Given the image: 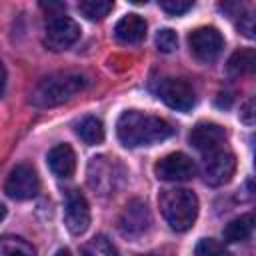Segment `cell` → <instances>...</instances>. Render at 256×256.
Listing matches in <instances>:
<instances>
[{"mask_svg":"<svg viewBox=\"0 0 256 256\" xmlns=\"http://www.w3.org/2000/svg\"><path fill=\"white\" fill-rule=\"evenodd\" d=\"M116 134L120 144H124L126 148H136L152 146L170 138L174 134V128L160 116L140 110H126L116 122Z\"/></svg>","mask_w":256,"mask_h":256,"instance_id":"cell-1","label":"cell"},{"mask_svg":"<svg viewBox=\"0 0 256 256\" xmlns=\"http://www.w3.org/2000/svg\"><path fill=\"white\" fill-rule=\"evenodd\" d=\"M88 86V80L80 72H58L44 78L30 94V102L36 108H54L72 100Z\"/></svg>","mask_w":256,"mask_h":256,"instance_id":"cell-2","label":"cell"},{"mask_svg":"<svg viewBox=\"0 0 256 256\" xmlns=\"http://www.w3.org/2000/svg\"><path fill=\"white\" fill-rule=\"evenodd\" d=\"M158 206L168 226L176 232L190 230L198 218V198L188 188L162 190L158 196Z\"/></svg>","mask_w":256,"mask_h":256,"instance_id":"cell-3","label":"cell"},{"mask_svg":"<svg viewBox=\"0 0 256 256\" xmlns=\"http://www.w3.org/2000/svg\"><path fill=\"white\" fill-rule=\"evenodd\" d=\"M88 186L102 194V196H108V194H114L122 180H124V168L122 164L116 160V158H110V156H94L90 162H88Z\"/></svg>","mask_w":256,"mask_h":256,"instance_id":"cell-4","label":"cell"},{"mask_svg":"<svg viewBox=\"0 0 256 256\" xmlns=\"http://www.w3.org/2000/svg\"><path fill=\"white\" fill-rule=\"evenodd\" d=\"M202 156V176L208 186H222L232 180L236 172V156L228 146H222Z\"/></svg>","mask_w":256,"mask_h":256,"instance_id":"cell-5","label":"cell"},{"mask_svg":"<svg viewBox=\"0 0 256 256\" xmlns=\"http://www.w3.org/2000/svg\"><path fill=\"white\" fill-rule=\"evenodd\" d=\"M78 38H80V26L74 18L64 16V14H54L46 22L44 44H46V48H50L54 52H62V50L70 48Z\"/></svg>","mask_w":256,"mask_h":256,"instance_id":"cell-6","label":"cell"},{"mask_svg":"<svg viewBox=\"0 0 256 256\" xmlns=\"http://www.w3.org/2000/svg\"><path fill=\"white\" fill-rule=\"evenodd\" d=\"M40 190V178L36 170L28 164H18L6 178L4 192L14 200H28L34 198Z\"/></svg>","mask_w":256,"mask_h":256,"instance_id":"cell-7","label":"cell"},{"mask_svg":"<svg viewBox=\"0 0 256 256\" xmlns=\"http://www.w3.org/2000/svg\"><path fill=\"white\" fill-rule=\"evenodd\" d=\"M188 46H190V52L198 60L212 62V60H216L220 56V52L224 48V38L216 28L202 26V28H196V30L190 32Z\"/></svg>","mask_w":256,"mask_h":256,"instance_id":"cell-8","label":"cell"},{"mask_svg":"<svg viewBox=\"0 0 256 256\" xmlns=\"http://www.w3.org/2000/svg\"><path fill=\"white\" fill-rule=\"evenodd\" d=\"M158 96L166 106L178 112H188L196 104V94L192 86L180 78H164L158 84Z\"/></svg>","mask_w":256,"mask_h":256,"instance_id":"cell-9","label":"cell"},{"mask_svg":"<svg viewBox=\"0 0 256 256\" xmlns=\"http://www.w3.org/2000/svg\"><path fill=\"white\" fill-rule=\"evenodd\" d=\"M154 174L164 182H186L196 174V164L182 152H172L154 164Z\"/></svg>","mask_w":256,"mask_h":256,"instance_id":"cell-10","label":"cell"},{"mask_svg":"<svg viewBox=\"0 0 256 256\" xmlns=\"http://www.w3.org/2000/svg\"><path fill=\"white\" fill-rule=\"evenodd\" d=\"M150 224H152L150 210L146 202H142L140 198L130 200L118 218V228L126 238H140L142 234H146Z\"/></svg>","mask_w":256,"mask_h":256,"instance_id":"cell-11","label":"cell"},{"mask_svg":"<svg viewBox=\"0 0 256 256\" xmlns=\"http://www.w3.org/2000/svg\"><path fill=\"white\" fill-rule=\"evenodd\" d=\"M64 224L72 234H84L90 226V206L78 190H68L64 200Z\"/></svg>","mask_w":256,"mask_h":256,"instance_id":"cell-12","label":"cell"},{"mask_svg":"<svg viewBox=\"0 0 256 256\" xmlns=\"http://www.w3.org/2000/svg\"><path fill=\"white\" fill-rule=\"evenodd\" d=\"M188 140L200 154H208L226 146V130L214 122H200L192 128Z\"/></svg>","mask_w":256,"mask_h":256,"instance_id":"cell-13","label":"cell"},{"mask_svg":"<svg viewBox=\"0 0 256 256\" xmlns=\"http://www.w3.org/2000/svg\"><path fill=\"white\" fill-rule=\"evenodd\" d=\"M48 168L58 178H70L76 170V154L70 144H56L48 152Z\"/></svg>","mask_w":256,"mask_h":256,"instance_id":"cell-14","label":"cell"},{"mask_svg":"<svg viewBox=\"0 0 256 256\" xmlns=\"http://www.w3.org/2000/svg\"><path fill=\"white\" fill-rule=\"evenodd\" d=\"M114 36L122 44H136L146 36V20L138 14H126L116 22Z\"/></svg>","mask_w":256,"mask_h":256,"instance_id":"cell-15","label":"cell"},{"mask_svg":"<svg viewBox=\"0 0 256 256\" xmlns=\"http://www.w3.org/2000/svg\"><path fill=\"white\" fill-rule=\"evenodd\" d=\"M252 230H254V216L242 214L240 218H234L224 226L222 236L226 242H244L252 236Z\"/></svg>","mask_w":256,"mask_h":256,"instance_id":"cell-16","label":"cell"},{"mask_svg":"<svg viewBox=\"0 0 256 256\" xmlns=\"http://www.w3.org/2000/svg\"><path fill=\"white\" fill-rule=\"evenodd\" d=\"M256 68V52L254 48H242V50H236L228 64H226V70L230 76H246V74H252Z\"/></svg>","mask_w":256,"mask_h":256,"instance_id":"cell-17","label":"cell"},{"mask_svg":"<svg viewBox=\"0 0 256 256\" xmlns=\"http://www.w3.org/2000/svg\"><path fill=\"white\" fill-rule=\"evenodd\" d=\"M76 134L80 136L82 142L94 146V144H100L104 140V126L96 116H86V118H82L78 122Z\"/></svg>","mask_w":256,"mask_h":256,"instance_id":"cell-18","label":"cell"},{"mask_svg":"<svg viewBox=\"0 0 256 256\" xmlns=\"http://www.w3.org/2000/svg\"><path fill=\"white\" fill-rule=\"evenodd\" d=\"M0 256H36V250L24 238L0 236Z\"/></svg>","mask_w":256,"mask_h":256,"instance_id":"cell-19","label":"cell"},{"mask_svg":"<svg viewBox=\"0 0 256 256\" xmlns=\"http://www.w3.org/2000/svg\"><path fill=\"white\" fill-rule=\"evenodd\" d=\"M112 8H114V2L110 0H82L78 4V10L88 20H102L112 12Z\"/></svg>","mask_w":256,"mask_h":256,"instance_id":"cell-20","label":"cell"},{"mask_svg":"<svg viewBox=\"0 0 256 256\" xmlns=\"http://www.w3.org/2000/svg\"><path fill=\"white\" fill-rule=\"evenodd\" d=\"M82 256H116V250L104 236H98L82 248Z\"/></svg>","mask_w":256,"mask_h":256,"instance_id":"cell-21","label":"cell"},{"mask_svg":"<svg viewBox=\"0 0 256 256\" xmlns=\"http://www.w3.org/2000/svg\"><path fill=\"white\" fill-rule=\"evenodd\" d=\"M196 256H230L228 250L224 248V244L212 240V238H202L198 244H196V250H194Z\"/></svg>","mask_w":256,"mask_h":256,"instance_id":"cell-22","label":"cell"},{"mask_svg":"<svg viewBox=\"0 0 256 256\" xmlns=\"http://www.w3.org/2000/svg\"><path fill=\"white\" fill-rule=\"evenodd\" d=\"M156 46H158L160 52H166V54H168V52H174L176 46H178V36H176V32L170 30V28L158 30V34H156Z\"/></svg>","mask_w":256,"mask_h":256,"instance_id":"cell-23","label":"cell"},{"mask_svg":"<svg viewBox=\"0 0 256 256\" xmlns=\"http://www.w3.org/2000/svg\"><path fill=\"white\" fill-rule=\"evenodd\" d=\"M158 6L170 16H182L194 6V2L192 0H160Z\"/></svg>","mask_w":256,"mask_h":256,"instance_id":"cell-24","label":"cell"},{"mask_svg":"<svg viewBox=\"0 0 256 256\" xmlns=\"http://www.w3.org/2000/svg\"><path fill=\"white\" fill-rule=\"evenodd\" d=\"M254 120H256V102L254 98H248L240 108V122H244L246 126H252Z\"/></svg>","mask_w":256,"mask_h":256,"instance_id":"cell-25","label":"cell"},{"mask_svg":"<svg viewBox=\"0 0 256 256\" xmlns=\"http://www.w3.org/2000/svg\"><path fill=\"white\" fill-rule=\"evenodd\" d=\"M238 30L246 36V38H254V16L252 12H246V14H240V20H238Z\"/></svg>","mask_w":256,"mask_h":256,"instance_id":"cell-26","label":"cell"},{"mask_svg":"<svg viewBox=\"0 0 256 256\" xmlns=\"http://www.w3.org/2000/svg\"><path fill=\"white\" fill-rule=\"evenodd\" d=\"M4 90H6V68L4 62L0 60V98L4 96Z\"/></svg>","mask_w":256,"mask_h":256,"instance_id":"cell-27","label":"cell"},{"mask_svg":"<svg viewBox=\"0 0 256 256\" xmlns=\"http://www.w3.org/2000/svg\"><path fill=\"white\" fill-rule=\"evenodd\" d=\"M4 218H6V206H4L2 202H0V222H2Z\"/></svg>","mask_w":256,"mask_h":256,"instance_id":"cell-28","label":"cell"},{"mask_svg":"<svg viewBox=\"0 0 256 256\" xmlns=\"http://www.w3.org/2000/svg\"><path fill=\"white\" fill-rule=\"evenodd\" d=\"M54 256H70V252H68L66 248H60V250H58V252H56Z\"/></svg>","mask_w":256,"mask_h":256,"instance_id":"cell-29","label":"cell"}]
</instances>
